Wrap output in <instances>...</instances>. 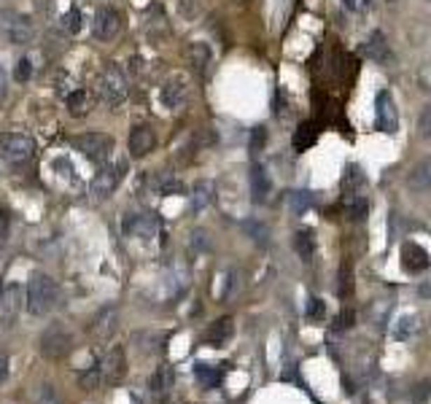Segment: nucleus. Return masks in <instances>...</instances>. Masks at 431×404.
Returning a JSON list of instances; mask_svg holds the SVG:
<instances>
[{
    "instance_id": "f257e3e1",
    "label": "nucleus",
    "mask_w": 431,
    "mask_h": 404,
    "mask_svg": "<svg viewBox=\"0 0 431 404\" xmlns=\"http://www.w3.org/2000/svg\"><path fill=\"white\" fill-rule=\"evenodd\" d=\"M25 305L30 316H49L54 307L60 305V286L49 275H35L27 291H25Z\"/></svg>"
},
{
    "instance_id": "f03ea898",
    "label": "nucleus",
    "mask_w": 431,
    "mask_h": 404,
    "mask_svg": "<svg viewBox=\"0 0 431 404\" xmlns=\"http://www.w3.org/2000/svg\"><path fill=\"white\" fill-rule=\"evenodd\" d=\"M38 351H41L43 358H49V361H62L73 351V334L62 323H52L49 329H43V334H41Z\"/></svg>"
},
{
    "instance_id": "7ed1b4c3",
    "label": "nucleus",
    "mask_w": 431,
    "mask_h": 404,
    "mask_svg": "<svg viewBox=\"0 0 431 404\" xmlns=\"http://www.w3.org/2000/svg\"><path fill=\"white\" fill-rule=\"evenodd\" d=\"M33 154H35L33 138H27L22 132H6V135H0V157L6 159L8 165H25Z\"/></svg>"
},
{
    "instance_id": "20e7f679",
    "label": "nucleus",
    "mask_w": 431,
    "mask_h": 404,
    "mask_svg": "<svg viewBox=\"0 0 431 404\" xmlns=\"http://www.w3.org/2000/svg\"><path fill=\"white\" fill-rule=\"evenodd\" d=\"M127 95H130V87H127V78H124V73L119 68H105L103 78H100V97H103L105 106L116 108L121 106L124 100H127Z\"/></svg>"
},
{
    "instance_id": "39448f33",
    "label": "nucleus",
    "mask_w": 431,
    "mask_h": 404,
    "mask_svg": "<svg viewBox=\"0 0 431 404\" xmlns=\"http://www.w3.org/2000/svg\"><path fill=\"white\" fill-rule=\"evenodd\" d=\"M73 146H76V151H81L92 162H105L114 151V138L105 132H86V135H78Z\"/></svg>"
},
{
    "instance_id": "423d86ee",
    "label": "nucleus",
    "mask_w": 431,
    "mask_h": 404,
    "mask_svg": "<svg viewBox=\"0 0 431 404\" xmlns=\"http://www.w3.org/2000/svg\"><path fill=\"white\" fill-rule=\"evenodd\" d=\"M3 33L11 43H30L35 36V27H33V19L25 17V14H17V11H6L3 14Z\"/></svg>"
},
{
    "instance_id": "0eeeda50",
    "label": "nucleus",
    "mask_w": 431,
    "mask_h": 404,
    "mask_svg": "<svg viewBox=\"0 0 431 404\" xmlns=\"http://www.w3.org/2000/svg\"><path fill=\"white\" fill-rule=\"evenodd\" d=\"M121 27H124V17H121L119 8H114V6H105L97 11V17H95V25H92V33L97 41H114V38H119Z\"/></svg>"
},
{
    "instance_id": "6e6552de",
    "label": "nucleus",
    "mask_w": 431,
    "mask_h": 404,
    "mask_svg": "<svg viewBox=\"0 0 431 404\" xmlns=\"http://www.w3.org/2000/svg\"><path fill=\"white\" fill-rule=\"evenodd\" d=\"M127 173V165L124 162H116V165H105L103 170L95 176L92 181V194L97 197V200H105V197H111V194L119 189L121 178Z\"/></svg>"
},
{
    "instance_id": "1a4fd4ad",
    "label": "nucleus",
    "mask_w": 431,
    "mask_h": 404,
    "mask_svg": "<svg viewBox=\"0 0 431 404\" xmlns=\"http://www.w3.org/2000/svg\"><path fill=\"white\" fill-rule=\"evenodd\" d=\"M375 124H378V130L383 132H388V135H394L399 127V116H397V106H394V97H391V92H380L378 100H375Z\"/></svg>"
},
{
    "instance_id": "9d476101",
    "label": "nucleus",
    "mask_w": 431,
    "mask_h": 404,
    "mask_svg": "<svg viewBox=\"0 0 431 404\" xmlns=\"http://www.w3.org/2000/svg\"><path fill=\"white\" fill-rule=\"evenodd\" d=\"M100 372H103V380L105 383H119L121 377H124V372H127V358H124V348L116 345V348H111V351L103 356V361L97 364Z\"/></svg>"
},
{
    "instance_id": "9b49d317",
    "label": "nucleus",
    "mask_w": 431,
    "mask_h": 404,
    "mask_svg": "<svg viewBox=\"0 0 431 404\" xmlns=\"http://www.w3.org/2000/svg\"><path fill=\"white\" fill-rule=\"evenodd\" d=\"M22 307H25V291L19 286H8L0 291V323L17 321Z\"/></svg>"
},
{
    "instance_id": "f8f14e48",
    "label": "nucleus",
    "mask_w": 431,
    "mask_h": 404,
    "mask_svg": "<svg viewBox=\"0 0 431 404\" xmlns=\"http://www.w3.org/2000/svg\"><path fill=\"white\" fill-rule=\"evenodd\" d=\"M127 146H130V154L135 159L146 157V154H151L156 146V135L151 127H146V124H138V127H132V132H130V141H127Z\"/></svg>"
},
{
    "instance_id": "ddd939ff",
    "label": "nucleus",
    "mask_w": 431,
    "mask_h": 404,
    "mask_svg": "<svg viewBox=\"0 0 431 404\" xmlns=\"http://www.w3.org/2000/svg\"><path fill=\"white\" fill-rule=\"evenodd\" d=\"M429 251L423 246H418V243H402V267L407 270V272H423V270H429Z\"/></svg>"
},
{
    "instance_id": "4468645a",
    "label": "nucleus",
    "mask_w": 431,
    "mask_h": 404,
    "mask_svg": "<svg viewBox=\"0 0 431 404\" xmlns=\"http://www.w3.org/2000/svg\"><path fill=\"white\" fill-rule=\"evenodd\" d=\"M119 329V307L116 305H105L100 307L95 318H92V332L97 334V337H111V334Z\"/></svg>"
},
{
    "instance_id": "2eb2a0df",
    "label": "nucleus",
    "mask_w": 431,
    "mask_h": 404,
    "mask_svg": "<svg viewBox=\"0 0 431 404\" xmlns=\"http://www.w3.org/2000/svg\"><path fill=\"white\" fill-rule=\"evenodd\" d=\"M159 218H156L154 213H138V216H132V218H127V232L130 235H135V237H143V240H151L159 235Z\"/></svg>"
},
{
    "instance_id": "dca6fc26",
    "label": "nucleus",
    "mask_w": 431,
    "mask_h": 404,
    "mask_svg": "<svg viewBox=\"0 0 431 404\" xmlns=\"http://www.w3.org/2000/svg\"><path fill=\"white\" fill-rule=\"evenodd\" d=\"M186 81L181 78V76H172L170 81H165V87L159 92V97H162V103L165 108H170V111H178V108L184 106V100H186Z\"/></svg>"
},
{
    "instance_id": "f3484780",
    "label": "nucleus",
    "mask_w": 431,
    "mask_h": 404,
    "mask_svg": "<svg viewBox=\"0 0 431 404\" xmlns=\"http://www.w3.org/2000/svg\"><path fill=\"white\" fill-rule=\"evenodd\" d=\"M407 186H410V192H418V194L429 192L431 189V157H423L415 162L410 176H407Z\"/></svg>"
},
{
    "instance_id": "a211bd4d",
    "label": "nucleus",
    "mask_w": 431,
    "mask_h": 404,
    "mask_svg": "<svg viewBox=\"0 0 431 404\" xmlns=\"http://www.w3.org/2000/svg\"><path fill=\"white\" fill-rule=\"evenodd\" d=\"M248 183H251V197H254V202H267V197L273 192V183H270V178L264 173V167L261 165H254L251 167V173H248Z\"/></svg>"
},
{
    "instance_id": "6ab92c4d",
    "label": "nucleus",
    "mask_w": 431,
    "mask_h": 404,
    "mask_svg": "<svg viewBox=\"0 0 431 404\" xmlns=\"http://www.w3.org/2000/svg\"><path fill=\"white\" fill-rule=\"evenodd\" d=\"M172 383H175L172 367H156V372L151 375V380H149V391H151V396H156V399H165L170 393Z\"/></svg>"
},
{
    "instance_id": "aec40b11",
    "label": "nucleus",
    "mask_w": 431,
    "mask_h": 404,
    "mask_svg": "<svg viewBox=\"0 0 431 404\" xmlns=\"http://www.w3.org/2000/svg\"><path fill=\"white\" fill-rule=\"evenodd\" d=\"M364 54L369 57V60H375V62H388L391 60V49H388V43H385V36L375 30L369 41H367V46H364Z\"/></svg>"
},
{
    "instance_id": "412c9836",
    "label": "nucleus",
    "mask_w": 431,
    "mask_h": 404,
    "mask_svg": "<svg viewBox=\"0 0 431 404\" xmlns=\"http://www.w3.org/2000/svg\"><path fill=\"white\" fill-rule=\"evenodd\" d=\"M189 62H191V68L200 73V76H205V73L210 71V62H213V52H210V46H207V43H191Z\"/></svg>"
},
{
    "instance_id": "4be33fe9",
    "label": "nucleus",
    "mask_w": 431,
    "mask_h": 404,
    "mask_svg": "<svg viewBox=\"0 0 431 404\" xmlns=\"http://www.w3.org/2000/svg\"><path fill=\"white\" fill-rule=\"evenodd\" d=\"M232 332H235L232 318H219V321L210 323V329L205 332V342H210V345H221V342H226V340L232 337Z\"/></svg>"
},
{
    "instance_id": "5701e85b",
    "label": "nucleus",
    "mask_w": 431,
    "mask_h": 404,
    "mask_svg": "<svg viewBox=\"0 0 431 404\" xmlns=\"http://www.w3.org/2000/svg\"><path fill=\"white\" fill-rule=\"evenodd\" d=\"M318 141V127L313 122H302L294 132V151H308Z\"/></svg>"
},
{
    "instance_id": "b1692460",
    "label": "nucleus",
    "mask_w": 431,
    "mask_h": 404,
    "mask_svg": "<svg viewBox=\"0 0 431 404\" xmlns=\"http://www.w3.org/2000/svg\"><path fill=\"white\" fill-rule=\"evenodd\" d=\"M213 183L210 181H200L194 189H191L189 200H191V211H205L207 205L213 202Z\"/></svg>"
},
{
    "instance_id": "393cba45",
    "label": "nucleus",
    "mask_w": 431,
    "mask_h": 404,
    "mask_svg": "<svg viewBox=\"0 0 431 404\" xmlns=\"http://www.w3.org/2000/svg\"><path fill=\"white\" fill-rule=\"evenodd\" d=\"M165 340H167V334H162V332H138V334H132V342H135L143 353L159 351Z\"/></svg>"
},
{
    "instance_id": "a878e982",
    "label": "nucleus",
    "mask_w": 431,
    "mask_h": 404,
    "mask_svg": "<svg viewBox=\"0 0 431 404\" xmlns=\"http://www.w3.org/2000/svg\"><path fill=\"white\" fill-rule=\"evenodd\" d=\"M286 202H289V208H292L294 213H305L315 205V194L308 192V189H296V192L286 194Z\"/></svg>"
},
{
    "instance_id": "bb28decb",
    "label": "nucleus",
    "mask_w": 431,
    "mask_h": 404,
    "mask_svg": "<svg viewBox=\"0 0 431 404\" xmlns=\"http://www.w3.org/2000/svg\"><path fill=\"white\" fill-rule=\"evenodd\" d=\"M294 251L299 253V259L302 262H310L313 259V253H315V240H313V235L310 232H296L294 235Z\"/></svg>"
},
{
    "instance_id": "cd10ccee",
    "label": "nucleus",
    "mask_w": 431,
    "mask_h": 404,
    "mask_svg": "<svg viewBox=\"0 0 431 404\" xmlns=\"http://www.w3.org/2000/svg\"><path fill=\"white\" fill-rule=\"evenodd\" d=\"M33 404H65V402H62L60 391L52 383H41L33 393Z\"/></svg>"
},
{
    "instance_id": "c85d7f7f",
    "label": "nucleus",
    "mask_w": 431,
    "mask_h": 404,
    "mask_svg": "<svg viewBox=\"0 0 431 404\" xmlns=\"http://www.w3.org/2000/svg\"><path fill=\"white\" fill-rule=\"evenodd\" d=\"M242 229H245V235L256 243V246H267V240H270V229L264 227L261 221H254V218H248V221H242Z\"/></svg>"
},
{
    "instance_id": "c756f323",
    "label": "nucleus",
    "mask_w": 431,
    "mask_h": 404,
    "mask_svg": "<svg viewBox=\"0 0 431 404\" xmlns=\"http://www.w3.org/2000/svg\"><path fill=\"white\" fill-rule=\"evenodd\" d=\"M68 111L73 116H84L86 111H89V95H86L84 89H73L68 95Z\"/></svg>"
},
{
    "instance_id": "7c9ffc66",
    "label": "nucleus",
    "mask_w": 431,
    "mask_h": 404,
    "mask_svg": "<svg viewBox=\"0 0 431 404\" xmlns=\"http://www.w3.org/2000/svg\"><path fill=\"white\" fill-rule=\"evenodd\" d=\"M78 383H81V388H84V391H97V388L105 383L100 367H92V369H86V372H81Z\"/></svg>"
},
{
    "instance_id": "2f4dec72",
    "label": "nucleus",
    "mask_w": 431,
    "mask_h": 404,
    "mask_svg": "<svg viewBox=\"0 0 431 404\" xmlns=\"http://www.w3.org/2000/svg\"><path fill=\"white\" fill-rule=\"evenodd\" d=\"M60 22H62V30L70 33V36H76V33L81 30V25H84V19H81V11H78V8H70V11H65Z\"/></svg>"
},
{
    "instance_id": "473e14b6",
    "label": "nucleus",
    "mask_w": 431,
    "mask_h": 404,
    "mask_svg": "<svg viewBox=\"0 0 431 404\" xmlns=\"http://www.w3.org/2000/svg\"><path fill=\"white\" fill-rule=\"evenodd\" d=\"M362 183H364L362 167H356V165H348V170H345V178H343V189H345V192H353V189H359Z\"/></svg>"
},
{
    "instance_id": "72a5a7b5",
    "label": "nucleus",
    "mask_w": 431,
    "mask_h": 404,
    "mask_svg": "<svg viewBox=\"0 0 431 404\" xmlns=\"http://www.w3.org/2000/svg\"><path fill=\"white\" fill-rule=\"evenodd\" d=\"M337 294H340V297H350V294H353V270H350V264H343V270H340Z\"/></svg>"
},
{
    "instance_id": "f704fd0d",
    "label": "nucleus",
    "mask_w": 431,
    "mask_h": 404,
    "mask_svg": "<svg viewBox=\"0 0 431 404\" xmlns=\"http://www.w3.org/2000/svg\"><path fill=\"white\" fill-rule=\"evenodd\" d=\"M197 380H200L203 386L213 388V386H219L221 372H219V369H213V367H205V364H200V367H197Z\"/></svg>"
},
{
    "instance_id": "c9c22d12",
    "label": "nucleus",
    "mask_w": 431,
    "mask_h": 404,
    "mask_svg": "<svg viewBox=\"0 0 431 404\" xmlns=\"http://www.w3.org/2000/svg\"><path fill=\"white\" fill-rule=\"evenodd\" d=\"M30 78H33V60H30V57H22L17 62V68H14V81L27 84Z\"/></svg>"
},
{
    "instance_id": "e433bc0d",
    "label": "nucleus",
    "mask_w": 431,
    "mask_h": 404,
    "mask_svg": "<svg viewBox=\"0 0 431 404\" xmlns=\"http://www.w3.org/2000/svg\"><path fill=\"white\" fill-rule=\"evenodd\" d=\"M367 211H369L367 200H359V197L348 200V218H350V221H362V218H367Z\"/></svg>"
},
{
    "instance_id": "4c0bfd02",
    "label": "nucleus",
    "mask_w": 431,
    "mask_h": 404,
    "mask_svg": "<svg viewBox=\"0 0 431 404\" xmlns=\"http://www.w3.org/2000/svg\"><path fill=\"white\" fill-rule=\"evenodd\" d=\"M418 332V318L415 316H402L399 318V326H397V337L399 340H407Z\"/></svg>"
},
{
    "instance_id": "58836bf2",
    "label": "nucleus",
    "mask_w": 431,
    "mask_h": 404,
    "mask_svg": "<svg viewBox=\"0 0 431 404\" xmlns=\"http://www.w3.org/2000/svg\"><path fill=\"white\" fill-rule=\"evenodd\" d=\"M264 143H267V130H264V127H254V130H251V141H248L251 154H259V151L264 148Z\"/></svg>"
},
{
    "instance_id": "ea45409f",
    "label": "nucleus",
    "mask_w": 431,
    "mask_h": 404,
    "mask_svg": "<svg viewBox=\"0 0 431 404\" xmlns=\"http://www.w3.org/2000/svg\"><path fill=\"white\" fill-rule=\"evenodd\" d=\"M156 192L159 194H181L184 192V183L175 181V178H165V181L156 183Z\"/></svg>"
},
{
    "instance_id": "a19ab883",
    "label": "nucleus",
    "mask_w": 431,
    "mask_h": 404,
    "mask_svg": "<svg viewBox=\"0 0 431 404\" xmlns=\"http://www.w3.org/2000/svg\"><path fill=\"white\" fill-rule=\"evenodd\" d=\"M431 396V380H423L413 388V404H426Z\"/></svg>"
},
{
    "instance_id": "79ce46f5",
    "label": "nucleus",
    "mask_w": 431,
    "mask_h": 404,
    "mask_svg": "<svg viewBox=\"0 0 431 404\" xmlns=\"http://www.w3.org/2000/svg\"><path fill=\"white\" fill-rule=\"evenodd\" d=\"M210 235H207L205 229H194L191 232V246L197 248V251H207L210 248V240H207Z\"/></svg>"
},
{
    "instance_id": "37998d69",
    "label": "nucleus",
    "mask_w": 431,
    "mask_h": 404,
    "mask_svg": "<svg viewBox=\"0 0 431 404\" xmlns=\"http://www.w3.org/2000/svg\"><path fill=\"white\" fill-rule=\"evenodd\" d=\"M353 323H356V313H353V310H350V307H345L343 313H340V316H337V323H334V326H337V329H340V332H345V329H350V326H353Z\"/></svg>"
},
{
    "instance_id": "c03bdc74",
    "label": "nucleus",
    "mask_w": 431,
    "mask_h": 404,
    "mask_svg": "<svg viewBox=\"0 0 431 404\" xmlns=\"http://www.w3.org/2000/svg\"><path fill=\"white\" fill-rule=\"evenodd\" d=\"M418 130H420V135L431 138V106L420 113V119H418Z\"/></svg>"
},
{
    "instance_id": "a18cd8bd",
    "label": "nucleus",
    "mask_w": 431,
    "mask_h": 404,
    "mask_svg": "<svg viewBox=\"0 0 431 404\" xmlns=\"http://www.w3.org/2000/svg\"><path fill=\"white\" fill-rule=\"evenodd\" d=\"M324 313H327V307H324V302L321 299H310V305H308V318H324Z\"/></svg>"
},
{
    "instance_id": "49530a36",
    "label": "nucleus",
    "mask_w": 431,
    "mask_h": 404,
    "mask_svg": "<svg viewBox=\"0 0 431 404\" xmlns=\"http://www.w3.org/2000/svg\"><path fill=\"white\" fill-rule=\"evenodd\" d=\"M372 3L375 0H343V6L348 11H367V8H372Z\"/></svg>"
},
{
    "instance_id": "de8ad7c7",
    "label": "nucleus",
    "mask_w": 431,
    "mask_h": 404,
    "mask_svg": "<svg viewBox=\"0 0 431 404\" xmlns=\"http://www.w3.org/2000/svg\"><path fill=\"white\" fill-rule=\"evenodd\" d=\"M8 227H11V216L6 208H0V243L6 240V235H8Z\"/></svg>"
},
{
    "instance_id": "09e8293b",
    "label": "nucleus",
    "mask_w": 431,
    "mask_h": 404,
    "mask_svg": "<svg viewBox=\"0 0 431 404\" xmlns=\"http://www.w3.org/2000/svg\"><path fill=\"white\" fill-rule=\"evenodd\" d=\"M6 377H8V356L0 353V386L6 383Z\"/></svg>"
},
{
    "instance_id": "8fccbe9b",
    "label": "nucleus",
    "mask_w": 431,
    "mask_h": 404,
    "mask_svg": "<svg viewBox=\"0 0 431 404\" xmlns=\"http://www.w3.org/2000/svg\"><path fill=\"white\" fill-rule=\"evenodd\" d=\"M6 95V68L0 65V97Z\"/></svg>"
},
{
    "instance_id": "3c124183",
    "label": "nucleus",
    "mask_w": 431,
    "mask_h": 404,
    "mask_svg": "<svg viewBox=\"0 0 431 404\" xmlns=\"http://www.w3.org/2000/svg\"><path fill=\"white\" fill-rule=\"evenodd\" d=\"M0 159H3V157H0ZM0 167H3V165H0Z\"/></svg>"
}]
</instances>
